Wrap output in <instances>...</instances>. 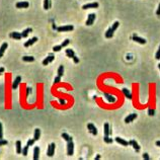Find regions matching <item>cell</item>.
I'll list each match as a JSON object with an SVG mask.
<instances>
[{
	"label": "cell",
	"instance_id": "6da1fadb",
	"mask_svg": "<svg viewBox=\"0 0 160 160\" xmlns=\"http://www.w3.org/2000/svg\"><path fill=\"white\" fill-rule=\"evenodd\" d=\"M74 154V142L73 140L67 142V155L72 156Z\"/></svg>",
	"mask_w": 160,
	"mask_h": 160
},
{
	"label": "cell",
	"instance_id": "7a4b0ae2",
	"mask_svg": "<svg viewBox=\"0 0 160 160\" xmlns=\"http://www.w3.org/2000/svg\"><path fill=\"white\" fill-rule=\"evenodd\" d=\"M74 30L73 25H61L59 27H57V32H71Z\"/></svg>",
	"mask_w": 160,
	"mask_h": 160
},
{
	"label": "cell",
	"instance_id": "3957f363",
	"mask_svg": "<svg viewBox=\"0 0 160 160\" xmlns=\"http://www.w3.org/2000/svg\"><path fill=\"white\" fill-rule=\"evenodd\" d=\"M55 149H56V144L55 143H51L48 147V150H47V155L49 157H52L54 154H55Z\"/></svg>",
	"mask_w": 160,
	"mask_h": 160
},
{
	"label": "cell",
	"instance_id": "277c9868",
	"mask_svg": "<svg viewBox=\"0 0 160 160\" xmlns=\"http://www.w3.org/2000/svg\"><path fill=\"white\" fill-rule=\"evenodd\" d=\"M95 17H96L95 13H90V14L88 15L87 20H86V22H85V24L88 25V26H89V25H92L93 22H94V20H95Z\"/></svg>",
	"mask_w": 160,
	"mask_h": 160
},
{
	"label": "cell",
	"instance_id": "5b68a950",
	"mask_svg": "<svg viewBox=\"0 0 160 160\" xmlns=\"http://www.w3.org/2000/svg\"><path fill=\"white\" fill-rule=\"evenodd\" d=\"M132 40H133V41H135V42H137V43L141 44V45H145V44L147 43L145 39H143V38H140L139 36H137L136 33H134V35L132 36Z\"/></svg>",
	"mask_w": 160,
	"mask_h": 160
},
{
	"label": "cell",
	"instance_id": "8992f818",
	"mask_svg": "<svg viewBox=\"0 0 160 160\" xmlns=\"http://www.w3.org/2000/svg\"><path fill=\"white\" fill-rule=\"evenodd\" d=\"M87 129H88L89 132L92 134V135H94V136H96V135H97V133H98L97 132V129H96V127H95L92 123H89L87 125Z\"/></svg>",
	"mask_w": 160,
	"mask_h": 160
},
{
	"label": "cell",
	"instance_id": "52a82bcc",
	"mask_svg": "<svg viewBox=\"0 0 160 160\" xmlns=\"http://www.w3.org/2000/svg\"><path fill=\"white\" fill-rule=\"evenodd\" d=\"M54 59H55L54 55H53V54H49L47 58L44 59V61H43V65H44V66H48V64H50L51 62H53V61H54Z\"/></svg>",
	"mask_w": 160,
	"mask_h": 160
},
{
	"label": "cell",
	"instance_id": "ba28073f",
	"mask_svg": "<svg viewBox=\"0 0 160 160\" xmlns=\"http://www.w3.org/2000/svg\"><path fill=\"white\" fill-rule=\"evenodd\" d=\"M16 8L18 9H22V8H27L28 6H30V3H28L27 1H19L15 4Z\"/></svg>",
	"mask_w": 160,
	"mask_h": 160
},
{
	"label": "cell",
	"instance_id": "9c48e42d",
	"mask_svg": "<svg viewBox=\"0 0 160 160\" xmlns=\"http://www.w3.org/2000/svg\"><path fill=\"white\" fill-rule=\"evenodd\" d=\"M98 7V3L97 2H92V3H87L82 6V9H89V8H92V9H95Z\"/></svg>",
	"mask_w": 160,
	"mask_h": 160
},
{
	"label": "cell",
	"instance_id": "30bf717a",
	"mask_svg": "<svg viewBox=\"0 0 160 160\" xmlns=\"http://www.w3.org/2000/svg\"><path fill=\"white\" fill-rule=\"evenodd\" d=\"M10 38L13 39V40H17V41H19V40L22 39V36H21V32H10Z\"/></svg>",
	"mask_w": 160,
	"mask_h": 160
},
{
	"label": "cell",
	"instance_id": "8fae6325",
	"mask_svg": "<svg viewBox=\"0 0 160 160\" xmlns=\"http://www.w3.org/2000/svg\"><path fill=\"white\" fill-rule=\"evenodd\" d=\"M20 82H21V77H20V76L15 77V79L13 80V82H12V89L15 90L16 88L18 87V85H19Z\"/></svg>",
	"mask_w": 160,
	"mask_h": 160
},
{
	"label": "cell",
	"instance_id": "7c38bea8",
	"mask_svg": "<svg viewBox=\"0 0 160 160\" xmlns=\"http://www.w3.org/2000/svg\"><path fill=\"white\" fill-rule=\"evenodd\" d=\"M104 136H110L112 133V131H111V129H110V124H108V123H104Z\"/></svg>",
	"mask_w": 160,
	"mask_h": 160
},
{
	"label": "cell",
	"instance_id": "4fadbf2b",
	"mask_svg": "<svg viewBox=\"0 0 160 160\" xmlns=\"http://www.w3.org/2000/svg\"><path fill=\"white\" fill-rule=\"evenodd\" d=\"M36 42H38V38L37 37H33V38H32V39H30L27 42H25L24 43V47L25 48H28V47H31L32 45H33Z\"/></svg>",
	"mask_w": 160,
	"mask_h": 160
},
{
	"label": "cell",
	"instance_id": "5bb4252c",
	"mask_svg": "<svg viewBox=\"0 0 160 160\" xmlns=\"http://www.w3.org/2000/svg\"><path fill=\"white\" fill-rule=\"evenodd\" d=\"M129 145H132L133 148H134V150H135L136 152H139V151H140V146H139L138 143H137L136 140H131V141H129Z\"/></svg>",
	"mask_w": 160,
	"mask_h": 160
},
{
	"label": "cell",
	"instance_id": "9a60e30c",
	"mask_svg": "<svg viewBox=\"0 0 160 160\" xmlns=\"http://www.w3.org/2000/svg\"><path fill=\"white\" fill-rule=\"evenodd\" d=\"M104 97L106 98V100L108 101V102H116L117 101V98L113 96L112 94H110V93H106V92H104Z\"/></svg>",
	"mask_w": 160,
	"mask_h": 160
},
{
	"label": "cell",
	"instance_id": "2e32d148",
	"mask_svg": "<svg viewBox=\"0 0 160 160\" xmlns=\"http://www.w3.org/2000/svg\"><path fill=\"white\" fill-rule=\"evenodd\" d=\"M136 118H137V113H131V115H129L127 118L125 119V123L129 124V123H131V122H133Z\"/></svg>",
	"mask_w": 160,
	"mask_h": 160
},
{
	"label": "cell",
	"instance_id": "e0dca14e",
	"mask_svg": "<svg viewBox=\"0 0 160 160\" xmlns=\"http://www.w3.org/2000/svg\"><path fill=\"white\" fill-rule=\"evenodd\" d=\"M122 92L124 93V95H125L128 99H133V95H132V93L130 92V90H129V89H127V88H123V89H122Z\"/></svg>",
	"mask_w": 160,
	"mask_h": 160
},
{
	"label": "cell",
	"instance_id": "ac0fdd59",
	"mask_svg": "<svg viewBox=\"0 0 160 160\" xmlns=\"http://www.w3.org/2000/svg\"><path fill=\"white\" fill-rule=\"evenodd\" d=\"M7 47H8L7 43H3L1 45V47H0V58H2V57H3V55L5 53V50L7 49Z\"/></svg>",
	"mask_w": 160,
	"mask_h": 160
},
{
	"label": "cell",
	"instance_id": "d6986e66",
	"mask_svg": "<svg viewBox=\"0 0 160 160\" xmlns=\"http://www.w3.org/2000/svg\"><path fill=\"white\" fill-rule=\"evenodd\" d=\"M115 140L119 143V144H121V145H123V146H128V145H129V142L126 141V140L123 139V138H121V137H117Z\"/></svg>",
	"mask_w": 160,
	"mask_h": 160
},
{
	"label": "cell",
	"instance_id": "ffe728a7",
	"mask_svg": "<svg viewBox=\"0 0 160 160\" xmlns=\"http://www.w3.org/2000/svg\"><path fill=\"white\" fill-rule=\"evenodd\" d=\"M40 158V147L37 146L33 149V160H39Z\"/></svg>",
	"mask_w": 160,
	"mask_h": 160
},
{
	"label": "cell",
	"instance_id": "44dd1931",
	"mask_svg": "<svg viewBox=\"0 0 160 160\" xmlns=\"http://www.w3.org/2000/svg\"><path fill=\"white\" fill-rule=\"evenodd\" d=\"M15 147H16V153H17V154H21V152H22V146H21V142L20 141H16L15 142Z\"/></svg>",
	"mask_w": 160,
	"mask_h": 160
},
{
	"label": "cell",
	"instance_id": "7402d4cb",
	"mask_svg": "<svg viewBox=\"0 0 160 160\" xmlns=\"http://www.w3.org/2000/svg\"><path fill=\"white\" fill-rule=\"evenodd\" d=\"M40 137H41V130L36 129L35 133H33V139H35L36 141H38V140H40Z\"/></svg>",
	"mask_w": 160,
	"mask_h": 160
},
{
	"label": "cell",
	"instance_id": "603a6c76",
	"mask_svg": "<svg viewBox=\"0 0 160 160\" xmlns=\"http://www.w3.org/2000/svg\"><path fill=\"white\" fill-rule=\"evenodd\" d=\"M32 32V28H31V27H28V28H25V30L21 32V36H22V38H26L30 33Z\"/></svg>",
	"mask_w": 160,
	"mask_h": 160
},
{
	"label": "cell",
	"instance_id": "cb8c5ba5",
	"mask_svg": "<svg viewBox=\"0 0 160 160\" xmlns=\"http://www.w3.org/2000/svg\"><path fill=\"white\" fill-rule=\"evenodd\" d=\"M65 52H66L67 57H69V58H73V56H75V52L72 49H67L65 50Z\"/></svg>",
	"mask_w": 160,
	"mask_h": 160
},
{
	"label": "cell",
	"instance_id": "d4e9b609",
	"mask_svg": "<svg viewBox=\"0 0 160 160\" xmlns=\"http://www.w3.org/2000/svg\"><path fill=\"white\" fill-rule=\"evenodd\" d=\"M113 32H113V31L112 30V28L110 27V28H108V30L106 31V32H105V38H107V39H111V38H112V36H113Z\"/></svg>",
	"mask_w": 160,
	"mask_h": 160
},
{
	"label": "cell",
	"instance_id": "484cf974",
	"mask_svg": "<svg viewBox=\"0 0 160 160\" xmlns=\"http://www.w3.org/2000/svg\"><path fill=\"white\" fill-rule=\"evenodd\" d=\"M22 61H24V62H33L35 61V58L32 56H24L22 57Z\"/></svg>",
	"mask_w": 160,
	"mask_h": 160
},
{
	"label": "cell",
	"instance_id": "4316f807",
	"mask_svg": "<svg viewBox=\"0 0 160 160\" xmlns=\"http://www.w3.org/2000/svg\"><path fill=\"white\" fill-rule=\"evenodd\" d=\"M62 138L63 139H64L66 142H69V141H71V140H73L72 138H71V137L69 136V135H68L67 133H62Z\"/></svg>",
	"mask_w": 160,
	"mask_h": 160
},
{
	"label": "cell",
	"instance_id": "83f0119b",
	"mask_svg": "<svg viewBox=\"0 0 160 160\" xmlns=\"http://www.w3.org/2000/svg\"><path fill=\"white\" fill-rule=\"evenodd\" d=\"M58 75L60 77H62L63 75H64V66L63 65H60L59 68H58Z\"/></svg>",
	"mask_w": 160,
	"mask_h": 160
},
{
	"label": "cell",
	"instance_id": "f1b7e54d",
	"mask_svg": "<svg viewBox=\"0 0 160 160\" xmlns=\"http://www.w3.org/2000/svg\"><path fill=\"white\" fill-rule=\"evenodd\" d=\"M28 148H30V146H28V145H26V146H24V148H22V152H21V154H22L24 156H27Z\"/></svg>",
	"mask_w": 160,
	"mask_h": 160
},
{
	"label": "cell",
	"instance_id": "f546056e",
	"mask_svg": "<svg viewBox=\"0 0 160 160\" xmlns=\"http://www.w3.org/2000/svg\"><path fill=\"white\" fill-rule=\"evenodd\" d=\"M51 6V4H50V0H44V9L46 10H48Z\"/></svg>",
	"mask_w": 160,
	"mask_h": 160
},
{
	"label": "cell",
	"instance_id": "4dcf8cb0",
	"mask_svg": "<svg viewBox=\"0 0 160 160\" xmlns=\"http://www.w3.org/2000/svg\"><path fill=\"white\" fill-rule=\"evenodd\" d=\"M104 142L105 143H107V144H111V143H112V139H111L110 138V136H104Z\"/></svg>",
	"mask_w": 160,
	"mask_h": 160
},
{
	"label": "cell",
	"instance_id": "1f68e13d",
	"mask_svg": "<svg viewBox=\"0 0 160 160\" xmlns=\"http://www.w3.org/2000/svg\"><path fill=\"white\" fill-rule=\"evenodd\" d=\"M119 25H120V22H119V21H115V22L112 24V26L111 28H112V30L113 32H115V31L117 30V28L119 27Z\"/></svg>",
	"mask_w": 160,
	"mask_h": 160
},
{
	"label": "cell",
	"instance_id": "d6a6232c",
	"mask_svg": "<svg viewBox=\"0 0 160 160\" xmlns=\"http://www.w3.org/2000/svg\"><path fill=\"white\" fill-rule=\"evenodd\" d=\"M61 50H62V46H61V45L54 46V48H53V51H54V52H60Z\"/></svg>",
	"mask_w": 160,
	"mask_h": 160
},
{
	"label": "cell",
	"instance_id": "836d02e7",
	"mask_svg": "<svg viewBox=\"0 0 160 160\" xmlns=\"http://www.w3.org/2000/svg\"><path fill=\"white\" fill-rule=\"evenodd\" d=\"M69 44H70V41L67 39V40H64V42L61 44V46H62V48H65V47H67V46L69 45Z\"/></svg>",
	"mask_w": 160,
	"mask_h": 160
},
{
	"label": "cell",
	"instance_id": "e575fe53",
	"mask_svg": "<svg viewBox=\"0 0 160 160\" xmlns=\"http://www.w3.org/2000/svg\"><path fill=\"white\" fill-rule=\"evenodd\" d=\"M148 115H149V116H154V115H155V110H154V108H151V107H149V108H148Z\"/></svg>",
	"mask_w": 160,
	"mask_h": 160
},
{
	"label": "cell",
	"instance_id": "d590c367",
	"mask_svg": "<svg viewBox=\"0 0 160 160\" xmlns=\"http://www.w3.org/2000/svg\"><path fill=\"white\" fill-rule=\"evenodd\" d=\"M35 142H36L35 139H28V140H27V144H26V145H28V146L31 147V146H32L33 144H35Z\"/></svg>",
	"mask_w": 160,
	"mask_h": 160
},
{
	"label": "cell",
	"instance_id": "8d00e7d4",
	"mask_svg": "<svg viewBox=\"0 0 160 160\" xmlns=\"http://www.w3.org/2000/svg\"><path fill=\"white\" fill-rule=\"evenodd\" d=\"M7 144H8L7 140H4V139H0V147H1V146H5V145H7Z\"/></svg>",
	"mask_w": 160,
	"mask_h": 160
},
{
	"label": "cell",
	"instance_id": "74e56055",
	"mask_svg": "<svg viewBox=\"0 0 160 160\" xmlns=\"http://www.w3.org/2000/svg\"><path fill=\"white\" fill-rule=\"evenodd\" d=\"M61 82V77L59 76V75H57L56 77H55V79H54V83L55 84H58V83H60Z\"/></svg>",
	"mask_w": 160,
	"mask_h": 160
},
{
	"label": "cell",
	"instance_id": "f35d334b",
	"mask_svg": "<svg viewBox=\"0 0 160 160\" xmlns=\"http://www.w3.org/2000/svg\"><path fill=\"white\" fill-rule=\"evenodd\" d=\"M26 92H25V95H26V97H28L30 96V94L32 93V88L31 87H26Z\"/></svg>",
	"mask_w": 160,
	"mask_h": 160
},
{
	"label": "cell",
	"instance_id": "ab89813d",
	"mask_svg": "<svg viewBox=\"0 0 160 160\" xmlns=\"http://www.w3.org/2000/svg\"><path fill=\"white\" fill-rule=\"evenodd\" d=\"M155 58H156L157 60H160V46H159V49H158V51H157L156 54H155Z\"/></svg>",
	"mask_w": 160,
	"mask_h": 160
},
{
	"label": "cell",
	"instance_id": "60d3db41",
	"mask_svg": "<svg viewBox=\"0 0 160 160\" xmlns=\"http://www.w3.org/2000/svg\"><path fill=\"white\" fill-rule=\"evenodd\" d=\"M0 139H3V129H2L1 123H0Z\"/></svg>",
	"mask_w": 160,
	"mask_h": 160
},
{
	"label": "cell",
	"instance_id": "b9f144b4",
	"mask_svg": "<svg viewBox=\"0 0 160 160\" xmlns=\"http://www.w3.org/2000/svg\"><path fill=\"white\" fill-rule=\"evenodd\" d=\"M59 102H60V104H62V105H65L67 104L66 99H64V98H59Z\"/></svg>",
	"mask_w": 160,
	"mask_h": 160
},
{
	"label": "cell",
	"instance_id": "7bdbcfd3",
	"mask_svg": "<svg viewBox=\"0 0 160 160\" xmlns=\"http://www.w3.org/2000/svg\"><path fill=\"white\" fill-rule=\"evenodd\" d=\"M73 61H74V63H76V64H77V63H79V58H78V57L75 55V56H73Z\"/></svg>",
	"mask_w": 160,
	"mask_h": 160
},
{
	"label": "cell",
	"instance_id": "ee69618b",
	"mask_svg": "<svg viewBox=\"0 0 160 160\" xmlns=\"http://www.w3.org/2000/svg\"><path fill=\"white\" fill-rule=\"evenodd\" d=\"M143 158H144L145 160H149L150 159L149 154H148V153H144V154H143Z\"/></svg>",
	"mask_w": 160,
	"mask_h": 160
},
{
	"label": "cell",
	"instance_id": "f6af8a7d",
	"mask_svg": "<svg viewBox=\"0 0 160 160\" xmlns=\"http://www.w3.org/2000/svg\"><path fill=\"white\" fill-rule=\"evenodd\" d=\"M156 14H157L158 16H160V3H159V6H158L157 10H156Z\"/></svg>",
	"mask_w": 160,
	"mask_h": 160
},
{
	"label": "cell",
	"instance_id": "bcb514c9",
	"mask_svg": "<svg viewBox=\"0 0 160 160\" xmlns=\"http://www.w3.org/2000/svg\"><path fill=\"white\" fill-rule=\"evenodd\" d=\"M3 72H4V68L3 67H0V75H1Z\"/></svg>",
	"mask_w": 160,
	"mask_h": 160
},
{
	"label": "cell",
	"instance_id": "7dc6e473",
	"mask_svg": "<svg viewBox=\"0 0 160 160\" xmlns=\"http://www.w3.org/2000/svg\"><path fill=\"white\" fill-rule=\"evenodd\" d=\"M100 158H101V156H100V155H96V156H95V158H94V159H95V160H99V159H100Z\"/></svg>",
	"mask_w": 160,
	"mask_h": 160
},
{
	"label": "cell",
	"instance_id": "c3c4849f",
	"mask_svg": "<svg viewBox=\"0 0 160 160\" xmlns=\"http://www.w3.org/2000/svg\"><path fill=\"white\" fill-rule=\"evenodd\" d=\"M156 146L160 147V141H156Z\"/></svg>",
	"mask_w": 160,
	"mask_h": 160
},
{
	"label": "cell",
	"instance_id": "681fc988",
	"mask_svg": "<svg viewBox=\"0 0 160 160\" xmlns=\"http://www.w3.org/2000/svg\"><path fill=\"white\" fill-rule=\"evenodd\" d=\"M158 68H159V70H160V64H159V65H158Z\"/></svg>",
	"mask_w": 160,
	"mask_h": 160
}]
</instances>
